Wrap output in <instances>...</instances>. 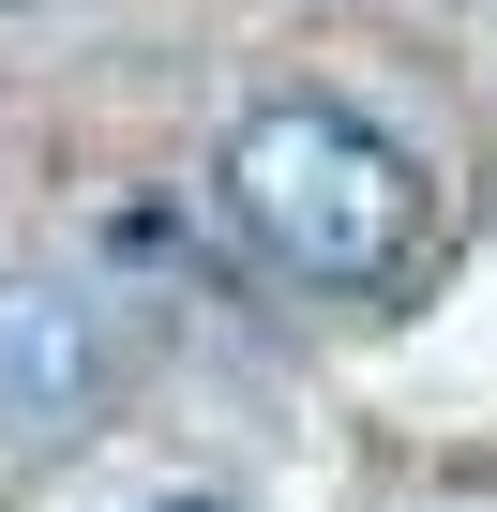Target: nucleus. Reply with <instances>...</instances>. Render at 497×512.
<instances>
[{"label": "nucleus", "mask_w": 497, "mask_h": 512, "mask_svg": "<svg viewBox=\"0 0 497 512\" xmlns=\"http://www.w3.org/2000/svg\"><path fill=\"white\" fill-rule=\"evenodd\" d=\"M226 211L302 287H407V256H422V166L332 91H272L226 136Z\"/></svg>", "instance_id": "obj_1"}]
</instances>
